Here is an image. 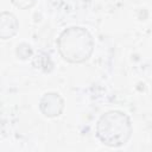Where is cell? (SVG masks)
<instances>
[{
  "label": "cell",
  "mask_w": 152,
  "mask_h": 152,
  "mask_svg": "<svg viewBox=\"0 0 152 152\" xmlns=\"http://www.w3.org/2000/svg\"><path fill=\"white\" fill-rule=\"evenodd\" d=\"M13 4L17 6V7H20V8H27V7H31L34 5L36 0H12Z\"/></svg>",
  "instance_id": "cell-4"
},
{
  "label": "cell",
  "mask_w": 152,
  "mask_h": 152,
  "mask_svg": "<svg viewBox=\"0 0 152 152\" xmlns=\"http://www.w3.org/2000/svg\"><path fill=\"white\" fill-rule=\"evenodd\" d=\"M94 40L91 34L83 27L72 26L64 30L58 38L61 56L70 63H83L93 52Z\"/></svg>",
  "instance_id": "cell-1"
},
{
  "label": "cell",
  "mask_w": 152,
  "mask_h": 152,
  "mask_svg": "<svg viewBox=\"0 0 152 152\" xmlns=\"http://www.w3.org/2000/svg\"><path fill=\"white\" fill-rule=\"evenodd\" d=\"M96 135L100 141L107 146H122L129 140L132 135L131 120L124 112H107L97 121Z\"/></svg>",
  "instance_id": "cell-2"
},
{
  "label": "cell",
  "mask_w": 152,
  "mask_h": 152,
  "mask_svg": "<svg viewBox=\"0 0 152 152\" xmlns=\"http://www.w3.org/2000/svg\"><path fill=\"white\" fill-rule=\"evenodd\" d=\"M40 109L45 116H58L63 110V100L56 93H48L40 100Z\"/></svg>",
  "instance_id": "cell-3"
}]
</instances>
